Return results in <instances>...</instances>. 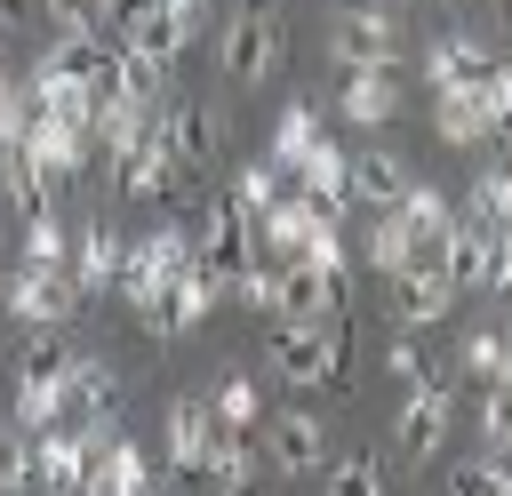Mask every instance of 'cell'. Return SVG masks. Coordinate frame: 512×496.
Listing matches in <instances>:
<instances>
[{
    "instance_id": "cell-1",
    "label": "cell",
    "mask_w": 512,
    "mask_h": 496,
    "mask_svg": "<svg viewBox=\"0 0 512 496\" xmlns=\"http://www.w3.org/2000/svg\"><path fill=\"white\" fill-rule=\"evenodd\" d=\"M216 64H224L232 88H264L280 72V8L272 0H240L216 24Z\"/></svg>"
},
{
    "instance_id": "cell-2",
    "label": "cell",
    "mask_w": 512,
    "mask_h": 496,
    "mask_svg": "<svg viewBox=\"0 0 512 496\" xmlns=\"http://www.w3.org/2000/svg\"><path fill=\"white\" fill-rule=\"evenodd\" d=\"M112 184H120L128 200H168V192L192 184V168H184V152H176V128H168V104L144 112V128H136V144L120 152Z\"/></svg>"
},
{
    "instance_id": "cell-3",
    "label": "cell",
    "mask_w": 512,
    "mask_h": 496,
    "mask_svg": "<svg viewBox=\"0 0 512 496\" xmlns=\"http://www.w3.org/2000/svg\"><path fill=\"white\" fill-rule=\"evenodd\" d=\"M64 368H72V352H64V328H32V344L16 352V384H8V424H24V432L56 424Z\"/></svg>"
},
{
    "instance_id": "cell-4",
    "label": "cell",
    "mask_w": 512,
    "mask_h": 496,
    "mask_svg": "<svg viewBox=\"0 0 512 496\" xmlns=\"http://www.w3.org/2000/svg\"><path fill=\"white\" fill-rule=\"evenodd\" d=\"M192 248H200V264L232 288V272L256 256V216H248L232 192H192Z\"/></svg>"
},
{
    "instance_id": "cell-5",
    "label": "cell",
    "mask_w": 512,
    "mask_h": 496,
    "mask_svg": "<svg viewBox=\"0 0 512 496\" xmlns=\"http://www.w3.org/2000/svg\"><path fill=\"white\" fill-rule=\"evenodd\" d=\"M80 304H88V296H80L72 264H40V256H16V272H8V320H24V328H64Z\"/></svg>"
},
{
    "instance_id": "cell-6",
    "label": "cell",
    "mask_w": 512,
    "mask_h": 496,
    "mask_svg": "<svg viewBox=\"0 0 512 496\" xmlns=\"http://www.w3.org/2000/svg\"><path fill=\"white\" fill-rule=\"evenodd\" d=\"M448 416H456V376H424L416 392H408V408H400V464H432L440 448H448Z\"/></svg>"
},
{
    "instance_id": "cell-7",
    "label": "cell",
    "mask_w": 512,
    "mask_h": 496,
    "mask_svg": "<svg viewBox=\"0 0 512 496\" xmlns=\"http://www.w3.org/2000/svg\"><path fill=\"white\" fill-rule=\"evenodd\" d=\"M496 216L480 208V200H464L456 208V224H448V248H440V264H448V280L472 296V288H488V264H496Z\"/></svg>"
},
{
    "instance_id": "cell-8",
    "label": "cell",
    "mask_w": 512,
    "mask_h": 496,
    "mask_svg": "<svg viewBox=\"0 0 512 496\" xmlns=\"http://www.w3.org/2000/svg\"><path fill=\"white\" fill-rule=\"evenodd\" d=\"M352 304V272H320L312 256H288L280 264V320H328V312H344Z\"/></svg>"
},
{
    "instance_id": "cell-9",
    "label": "cell",
    "mask_w": 512,
    "mask_h": 496,
    "mask_svg": "<svg viewBox=\"0 0 512 496\" xmlns=\"http://www.w3.org/2000/svg\"><path fill=\"white\" fill-rule=\"evenodd\" d=\"M456 296H464V288L448 280L440 256H408V264L392 272V312H400V328H432V320H448Z\"/></svg>"
},
{
    "instance_id": "cell-10",
    "label": "cell",
    "mask_w": 512,
    "mask_h": 496,
    "mask_svg": "<svg viewBox=\"0 0 512 496\" xmlns=\"http://www.w3.org/2000/svg\"><path fill=\"white\" fill-rule=\"evenodd\" d=\"M112 408H120L112 360H72L64 368V392H56V424H112Z\"/></svg>"
},
{
    "instance_id": "cell-11",
    "label": "cell",
    "mask_w": 512,
    "mask_h": 496,
    "mask_svg": "<svg viewBox=\"0 0 512 496\" xmlns=\"http://www.w3.org/2000/svg\"><path fill=\"white\" fill-rule=\"evenodd\" d=\"M328 48H336V64H344V72H368V64H392V48H400V24H392L384 8H344Z\"/></svg>"
},
{
    "instance_id": "cell-12",
    "label": "cell",
    "mask_w": 512,
    "mask_h": 496,
    "mask_svg": "<svg viewBox=\"0 0 512 496\" xmlns=\"http://www.w3.org/2000/svg\"><path fill=\"white\" fill-rule=\"evenodd\" d=\"M336 112H344L352 128H392V120H400V72H392V64L344 72V88H336Z\"/></svg>"
},
{
    "instance_id": "cell-13",
    "label": "cell",
    "mask_w": 512,
    "mask_h": 496,
    "mask_svg": "<svg viewBox=\"0 0 512 496\" xmlns=\"http://www.w3.org/2000/svg\"><path fill=\"white\" fill-rule=\"evenodd\" d=\"M496 64H504V56H496V48H480V40H464V32L424 40V80H432V88H480Z\"/></svg>"
},
{
    "instance_id": "cell-14",
    "label": "cell",
    "mask_w": 512,
    "mask_h": 496,
    "mask_svg": "<svg viewBox=\"0 0 512 496\" xmlns=\"http://www.w3.org/2000/svg\"><path fill=\"white\" fill-rule=\"evenodd\" d=\"M272 464H280L288 480H312V472L328 464V424H320L312 408H288V416H272Z\"/></svg>"
},
{
    "instance_id": "cell-15",
    "label": "cell",
    "mask_w": 512,
    "mask_h": 496,
    "mask_svg": "<svg viewBox=\"0 0 512 496\" xmlns=\"http://www.w3.org/2000/svg\"><path fill=\"white\" fill-rule=\"evenodd\" d=\"M392 216H400V232H408V256H440V248H448V224H456L448 192H432V184H408V192L392 200Z\"/></svg>"
},
{
    "instance_id": "cell-16",
    "label": "cell",
    "mask_w": 512,
    "mask_h": 496,
    "mask_svg": "<svg viewBox=\"0 0 512 496\" xmlns=\"http://www.w3.org/2000/svg\"><path fill=\"white\" fill-rule=\"evenodd\" d=\"M120 224H104V216H88L80 232H72V280H80V296H112V272H120Z\"/></svg>"
},
{
    "instance_id": "cell-17",
    "label": "cell",
    "mask_w": 512,
    "mask_h": 496,
    "mask_svg": "<svg viewBox=\"0 0 512 496\" xmlns=\"http://www.w3.org/2000/svg\"><path fill=\"white\" fill-rule=\"evenodd\" d=\"M288 176H296V192H312L328 216H344V208H352V152H336L328 136H320V144H312Z\"/></svg>"
},
{
    "instance_id": "cell-18",
    "label": "cell",
    "mask_w": 512,
    "mask_h": 496,
    "mask_svg": "<svg viewBox=\"0 0 512 496\" xmlns=\"http://www.w3.org/2000/svg\"><path fill=\"white\" fill-rule=\"evenodd\" d=\"M432 136L440 144H488L496 136V120H488V104H480V88H432Z\"/></svg>"
},
{
    "instance_id": "cell-19",
    "label": "cell",
    "mask_w": 512,
    "mask_h": 496,
    "mask_svg": "<svg viewBox=\"0 0 512 496\" xmlns=\"http://www.w3.org/2000/svg\"><path fill=\"white\" fill-rule=\"evenodd\" d=\"M0 208L24 224V216H48L56 208V176L32 160V152H0Z\"/></svg>"
},
{
    "instance_id": "cell-20",
    "label": "cell",
    "mask_w": 512,
    "mask_h": 496,
    "mask_svg": "<svg viewBox=\"0 0 512 496\" xmlns=\"http://www.w3.org/2000/svg\"><path fill=\"white\" fill-rule=\"evenodd\" d=\"M328 208L312 200V192H280L264 216H256V248H272V256H296L304 240H312V224H320Z\"/></svg>"
},
{
    "instance_id": "cell-21",
    "label": "cell",
    "mask_w": 512,
    "mask_h": 496,
    "mask_svg": "<svg viewBox=\"0 0 512 496\" xmlns=\"http://www.w3.org/2000/svg\"><path fill=\"white\" fill-rule=\"evenodd\" d=\"M208 440H216V408L192 400V392H176L168 400V472H200Z\"/></svg>"
},
{
    "instance_id": "cell-22",
    "label": "cell",
    "mask_w": 512,
    "mask_h": 496,
    "mask_svg": "<svg viewBox=\"0 0 512 496\" xmlns=\"http://www.w3.org/2000/svg\"><path fill=\"white\" fill-rule=\"evenodd\" d=\"M88 488H104V496L152 488V456H144L128 432H104V440H96V464H88Z\"/></svg>"
},
{
    "instance_id": "cell-23",
    "label": "cell",
    "mask_w": 512,
    "mask_h": 496,
    "mask_svg": "<svg viewBox=\"0 0 512 496\" xmlns=\"http://www.w3.org/2000/svg\"><path fill=\"white\" fill-rule=\"evenodd\" d=\"M408 184H416V168H408L400 152H360V160H352V208H376V216H384Z\"/></svg>"
},
{
    "instance_id": "cell-24",
    "label": "cell",
    "mask_w": 512,
    "mask_h": 496,
    "mask_svg": "<svg viewBox=\"0 0 512 496\" xmlns=\"http://www.w3.org/2000/svg\"><path fill=\"white\" fill-rule=\"evenodd\" d=\"M200 480L248 488V480H256V424H216V440H208V456H200Z\"/></svg>"
},
{
    "instance_id": "cell-25",
    "label": "cell",
    "mask_w": 512,
    "mask_h": 496,
    "mask_svg": "<svg viewBox=\"0 0 512 496\" xmlns=\"http://www.w3.org/2000/svg\"><path fill=\"white\" fill-rule=\"evenodd\" d=\"M168 128H176V152H184L192 176L216 168V152H224V120H216L208 104H168Z\"/></svg>"
},
{
    "instance_id": "cell-26",
    "label": "cell",
    "mask_w": 512,
    "mask_h": 496,
    "mask_svg": "<svg viewBox=\"0 0 512 496\" xmlns=\"http://www.w3.org/2000/svg\"><path fill=\"white\" fill-rule=\"evenodd\" d=\"M312 144H320V104H312V96H288L280 120H272V152H264V160H272V168H296Z\"/></svg>"
},
{
    "instance_id": "cell-27",
    "label": "cell",
    "mask_w": 512,
    "mask_h": 496,
    "mask_svg": "<svg viewBox=\"0 0 512 496\" xmlns=\"http://www.w3.org/2000/svg\"><path fill=\"white\" fill-rule=\"evenodd\" d=\"M120 40H128V48H144V56H160V64H176V56L192 48V32H184V24H176V16L160 8V0H152V8H144V16H136L128 32H120Z\"/></svg>"
},
{
    "instance_id": "cell-28",
    "label": "cell",
    "mask_w": 512,
    "mask_h": 496,
    "mask_svg": "<svg viewBox=\"0 0 512 496\" xmlns=\"http://www.w3.org/2000/svg\"><path fill=\"white\" fill-rule=\"evenodd\" d=\"M16 256H40V264H72V240H64V216H24L16 224Z\"/></svg>"
},
{
    "instance_id": "cell-29",
    "label": "cell",
    "mask_w": 512,
    "mask_h": 496,
    "mask_svg": "<svg viewBox=\"0 0 512 496\" xmlns=\"http://www.w3.org/2000/svg\"><path fill=\"white\" fill-rule=\"evenodd\" d=\"M280 192H288V168H272V160H248V168L232 176V200H240L248 216H264V208H272Z\"/></svg>"
},
{
    "instance_id": "cell-30",
    "label": "cell",
    "mask_w": 512,
    "mask_h": 496,
    "mask_svg": "<svg viewBox=\"0 0 512 496\" xmlns=\"http://www.w3.org/2000/svg\"><path fill=\"white\" fill-rule=\"evenodd\" d=\"M360 256H368V264H376L384 280H392V272L408 264V232H400V216H392V208H384V216L368 224V240H360Z\"/></svg>"
},
{
    "instance_id": "cell-31",
    "label": "cell",
    "mask_w": 512,
    "mask_h": 496,
    "mask_svg": "<svg viewBox=\"0 0 512 496\" xmlns=\"http://www.w3.org/2000/svg\"><path fill=\"white\" fill-rule=\"evenodd\" d=\"M208 408H216V424H256V416H264V392H256V376H240V368H232V376L216 384V400H208Z\"/></svg>"
},
{
    "instance_id": "cell-32",
    "label": "cell",
    "mask_w": 512,
    "mask_h": 496,
    "mask_svg": "<svg viewBox=\"0 0 512 496\" xmlns=\"http://www.w3.org/2000/svg\"><path fill=\"white\" fill-rule=\"evenodd\" d=\"M320 488H336V496L384 488V456H328V464H320Z\"/></svg>"
},
{
    "instance_id": "cell-33",
    "label": "cell",
    "mask_w": 512,
    "mask_h": 496,
    "mask_svg": "<svg viewBox=\"0 0 512 496\" xmlns=\"http://www.w3.org/2000/svg\"><path fill=\"white\" fill-rule=\"evenodd\" d=\"M448 488H504L512 496V456H464V464H448Z\"/></svg>"
},
{
    "instance_id": "cell-34",
    "label": "cell",
    "mask_w": 512,
    "mask_h": 496,
    "mask_svg": "<svg viewBox=\"0 0 512 496\" xmlns=\"http://www.w3.org/2000/svg\"><path fill=\"white\" fill-rule=\"evenodd\" d=\"M480 440H488L496 456H512V384H488V400H480Z\"/></svg>"
},
{
    "instance_id": "cell-35",
    "label": "cell",
    "mask_w": 512,
    "mask_h": 496,
    "mask_svg": "<svg viewBox=\"0 0 512 496\" xmlns=\"http://www.w3.org/2000/svg\"><path fill=\"white\" fill-rule=\"evenodd\" d=\"M32 128V88L24 80H0V152H16Z\"/></svg>"
},
{
    "instance_id": "cell-36",
    "label": "cell",
    "mask_w": 512,
    "mask_h": 496,
    "mask_svg": "<svg viewBox=\"0 0 512 496\" xmlns=\"http://www.w3.org/2000/svg\"><path fill=\"white\" fill-rule=\"evenodd\" d=\"M0 488H32V432L24 424L0 432Z\"/></svg>"
},
{
    "instance_id": "cell-37",
    "label": "cell",
    "mask_w": 512,
    "mask_h": 496,
    "mask_svg": "<svg viewBox=\"0 0 512 496\" xmlns=\"http://www.w3.org/2000/svg\"><path fill=\"white\" fill-rule=\"evenodd\" d=\"M496 360H504V336H496V328H472V336H464V376L496 384Z\"/></svg>"
},
{
    "instance_id": "cell-38",
    "label": "cell",
    "mask_w": 512,
    "mask_h": 496,
    "mask_svg": "<svg viewBox=\"0 0 512 496\" xmlns=\"http://www.w3.org/2000/svg\"><path fill=\"white\" fill-rule=\"evenodd\" d=\"M472 200L496 216V224H512V160L504 168H480V184H472Z\"/></svg>"
},
{
    "instance_id": "cell-39",
    "label": "cell",
    "mask_w": 512,
    "mask_h": 496,
    "mask_svg": "<svg viewBox=\"0 0 512 496\" xmlns=\"http://www.w3.org/2000/svg\"><path fill=\"white\" fill-rule=\"evenodd\" d=\"M48 24H56V32H96V40H104V0H48Z\"/></svg>"
},
{
    "instance_id": "cell-40",
    "label": "cell",
    "mask_w": 512,
    "mask_h": 496,
    "mask_svg": "<svg viewBox=\"0 0 512 496\" xmlns=\"http://www.w3.org/2000/svg\"><path fill=\"white\" fill-rule=\"evenodd\" d=\"M384 368H392V384H400V392H416V384H424V376H432V360H424V352H416V344H408V336H400V344H392V352H384Z\"/></svg>"
},
{
    "instance_id": "cell-41",
    "label": "cell",
    "mask_w": 512,
    "mask_h": 496,
    "mask_svg": "<svg viewBox=\"0 0 512 496\" xmlns=\"http://www.w3.org/2000/svg\"><path fill=\"white\" fill-rule=\"evenodd\" d=\"M488 288H496V296H512V224L496 232V264H488Z\"/></svg>"
},
{
    "instance_id": "cell-42",
    "label": "cell",
    "mask_w": 512,
    "mask_h": 496,
    "mask_svg": "<svg viewBox=\"0 0 512 496\" xmlns=\"http://www.w3.org/2000/svg\"><path fill=\"white\" fill-rule=\"evenodd\" d=\"M160 8H168L184 32H200V24H208V0H160Z\"/></svg>"
},
{
    "instance_id": "cell-43",
    "label": "cell",
    "mask_w": 512,
    "mask_h": 496,
    "mask_svg": "<svg viewBox=\"0 0 512 496\" xmlns=\"http://www.w3.org/2000/svg\"><path fill=\"white\" fill-rule=\"evenodd\" d=\"M496 384H512V336H504V360H496Z\"/></svg>"
},
{
    "instance_id": "cell-44",
    "label": "cell",
    "mask_w": 512,
    "mask_h": 496,
    "mask_svg": "<svg viewBox=\"0 0 512 496\" xmlns=\"http://www.w3.org/2000/svg\"><path fill=\"white\" fill-rule=\"evenodd\" d=\"M0 80H8V24H0Z\"/></svg>"
},
{
    "instance_id": "cell-45",
    "label": "cell",
    "mask_w": 512,
    "mask_h": 496,
    "mask_svg": "<svg viewBox=\"0 0 512 496\" xmlns=\"http://www.w3.org/2000/svg\"><path fill=\"white\" fill-rule=\"evenodd\" d=\"M0 24H8V0H0Z\"/></svg>"
},
{
    "instance_id": "cell-46",
    "label": "cell",
    "mask_w": 512,
    "mask_h": 496,
    "mask_svg": "<svg viewBox=\"0 0 512 496\" xmlns=\"http://www.w3.org/2000/svg\"><path fill=\"white\" fill-rule=\"evenodd\" d=\"M504 24H512V0H504Z\"/></svg>"
}]
</instances>
